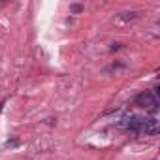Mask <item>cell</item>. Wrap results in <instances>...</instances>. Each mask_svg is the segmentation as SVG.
Returning <instances> with one entry per match:
<instances>
[{"mask_svg":"<svg viewBox=\"0 0 160 160\" xmlns=\"http://www.w3.org/2000/svg\"><path fill=\"white\" fill-rule=\"evenodd\" d=\"M17 145H19V139H12V141L8 139L6 141V147H17Z\"/></svg>","mask_w":160,"mask_h":160,"instance_id":"cell-6","label":"cell"},{"mask_svg":"<svg viewBox=\"0 0 160 160\" xmlns=\"http://www.w3.org/2000/svg\"><path fill=\"white\" fill-rule=\"evenodd\" d=\"M121 126L132 134H156L158 132V121L154 117H138V115H130L126 119L121 121Z\"/></svg>","mask_w":160,"mask_h":160,"instance_id":"cell-1","label":"cell"},{"mask_svg":"<svg viewBox=\"0 0 160 160\" xmlns=\"http://www.w3.org/2000/svg\"><path fill=\"white\" fill-rule=\"evenodd\" d=\"M122 68H126V64H124V62H113V64L108 68V72H113V70H122Z\"/></svg>","mask_w":160,"mask_h":160,"instance_id":"cell-4","label":"cell"},{"mask_svg":"<svg viewBox=\"0 0 160 160\" xmlns=\"http://www.w3.org/2000/svg\"><path fill=\"white\" fill-rule=\"evenodd\" d=\"M134 104L139 106V108H147L151 113H156L158 111V100H156V94L152 91H145V92L138 94L136 100H134Z\"/></svg>","mask_w":160,"mask_h":160,"instance_id":"cell-2","label":"cell"},{"mask_svg":"<svg viewBox=\"0 0 160 160\" xmlns=\"http://www.w3.org/2000/svg\"><path fill=\"white\" fill-rule=\"evenodd\" d=\"M117 19H119V21H122V23L136 21V19H138V12H122V13H119V15H117Z\"/></svg>","mask_w":160,"mask_h":160,"instance_id":"cell-3","label":"cell"},{"mask_svg":"<svg viewBox=\"0 0 160 160\" xmlns=\"http://www.w3.org/2000/svg\"><path fill=\"white\" fill-rule=\"evenodd\" d=\"M121 45H122V43H113V45H111V51H117V49H121Z\"/></svg>","mask_w":160,"mask_h":160,"instance_id":"cell-7","label":"cell"},{"mask_svg":"<svg viewBox=\"0 0 160 160\" xmlns=\"http://www.w3.org/2000/svg\"><path fill=\"white\" fill-rule=\"evenodd\" d=\"M70 10H72L73 13H81V12H83V6H81V4H72Z\"/></svg>","mask_w":160,"mask_h":160,"instance_id":"cell-5","label":"cell"}]
</instances>
